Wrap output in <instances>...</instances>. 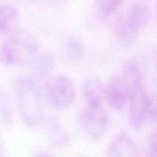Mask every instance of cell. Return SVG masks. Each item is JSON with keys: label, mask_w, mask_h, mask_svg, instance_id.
Masks as SVG:
<instances>
[{"label": "cell", "mask_w": 157, "mask_h": 157, "mask_svg": "<svg viewBox=\"0 0 157 157\" xmlns=\"http://www.w3.org/2000/svg\"><path fill=\"white\" fill-rule=\"evenodd\" d=\"M144 86V74L141 67L134 61H128L121 72L114 75L104 90V96L110 107L123 110L128 105L133 91Z\"/></svg>", "instance_id": "6da1fadb"}, {"label": "cell", "mask_w": 157, "mask_h": 157, "mask_svg": "<svg viewBox=\"0 0 157 157\" xmlns=\"http://www.w3.org/2000/svg\"><path fill=\"white\" fill-rule=\"evenodd\" d=\"M18 112L25 123L30 127L41 126L46 122L45 112L38 84L32 77L23 75L16 81Z\"/></svg>", "instance_id": "7a4b0ae2"}, {"label": "cell", "mask_w": 157, "mask_h": 157, "mask_svg": "<svg viewBox=\"0 0 157 157\" xmlns=\"http://www.w3.org/2000/svg\"><path fill=\"white\" fill-rule=\"evenodd\" d=\"M38 43L25 29H15L2 45L0 61L11 67H19L32 61L37 54Z\"/></svg>", "instance_id": "3957f363"}, {"label": "cell", "mask_w": 157, "mask_h": 157, "mask_svg": "<svg viewBox=\"0 0 157 157\" xmlns=\"http://www.w3.org/2000/svg\"><path fill=\"white\" fill-rule=\"evenodd\" d=\"M150 12L142 3H134L124 16L120 18L114 26L116 37L125 45L132 44L137 38L140 30L149 23Z\"/></svg>", "instance_id": "277c9868"}, {"label": "cell", "mask_w": 157, "mask_h": 157, "mask_svg": "<svg viewBox=\"0 0 157 157\" xmlns=\"http://www.w3.org/2000/svg\"><path fill=\"white\" fill-rule=\"evenodd\" d=\"M128 105L129 120L133 129H142L147 122L156 121V100L144 86L133 91Z\"/></svg>", "instance_id": "5b68a950"}, {"label": "cell", "mask_w": 157, "mask_h": 157, "mask_svg": "<svg viewBox=\"0 0 157 157\" xmlns=\"http://www.w3.org/2000/svg\"><path fill=\"white\" fill-rule=\"evenodd\" d=\"M46 95L49 103L58 109H67L76 99V87L71 78L64 75H55L47 83Z\"/></svg>", "instance_id": "8992f818"}, {"label": "cell", "mask_w": 157, "mask_h": 157, "mask_svg": "<svg viewBox=\"0 0 157 157\" xmlns=\"http://www.w3.org/2000/svg\"><path fill=\"white\" fill-rule=\"evenodd\" d=\"M81 125L84 133L91 139L103 138L109 126V115L103 104L86 106L81 115Z\"/></svg>", "instance_id": "52a82bcc"}, {"label": "cell", "mask_w": 157, "mask_h": 157, "mask_svg": "<svg viewBox=\"0 0 157 157\" xmlns=\"http://www.w3.org/2000/svg\"><path fill=\"white\" fill-rule=\"evenodd\" d=\"M107 157H140V152L133 139L127 132H122L109 145Z\"/></svg>", "instance_id": "ba28073f"}, {"label": "cell", "mask_w": 157, "mask_h": 157, "mask_svg": "<svg viewBox=\"0 0 157 157\" xmlns=\"http://www.w3.org/2000/svg\"><path fill=\"white\" fill-rule=\"evenodd\" d=\"M102 83L97 78H89L84 81L82 86V95L86 106L102 104L104 96Z\"/></svg>", "instance_id": "9c48e42d"}, {"label": "cell", "mask_w": 157, "mask_h": 157, "mask_svg": "<svg viewBox=\"0 0 157 157\" xmlns=\"http://www.w3.org/2000/svg\"><path fill=\"white\" fill-rule=\"evenodd\" d=\"M19 12L15 6L2 4L0 7V33L11 34L17 29Z\"/></svg>", "instance_id": "30bf717a"}, {"label": "cell", "mask_w": 157, "mask_h": 157, "mask_svg": "<svg viewBox=\"0 0 157 157\" xmlns=\"http://www.w3.org/2000/svg\"><path fill=\"white\" fill-rule=\"evenodd\" d=\"M34 67L38 76L46 78L53 71L55 67V58L52 54L48 51L41 52L33 58Z\"/></svg>", "instance_id": "8fae6325"}, {"label": "cell", "mask_w": 157, "mask_h": 157, "mask_svg": "<svg viewBox=\"0 0 157 157\" xmlns=\"http://www.w3.org/2000/svg\"><path fill=\"white\" fill-rule=\"evenodd\" d=\"M49 140L57 147H64L70 143V137L58 121L52 119L48 126Z\"/></svg>", "instance_id": "7c38bea8"}, {"label": "cell", "mask_w": 157, "mask_h": 157, "mask_svg": "<svg viewBox=\"0 0 157 157\" xmlns=\"http://www.w3.org/2000/svg\"><path fill=\"white\" fill-rule=\"evenodd\" d=\"M65 54L67 59L73 62L82 61L85 55V48L82 41L77 37H70L66 41Z\"/></svg>", "instance_id": "4fadbf2b"}, {"label": "cell", "mask_w": 157, "mask_h": 157, "mask_svg": "<svg viewBox=\"0 0 157 157\" xmlns=\"http://www.w3.org/2000/svg\"><path fill=\"white\" fill-rule=\"evenodd\" d=\"M124 2V0H94V9L100 16L108 17L115 13Z\"/></svg>", "instance_id": "5bb4252c"}, {"label": "cell", "mask_w": 157, "mask_h": 157, "mask_svg": "<svg viewBox=\"0 0 157 157\" xmlns=\"http://www.w3.org/2000/svg\"><path fill=\"white\" fill-rule=\"evenodd\" d=\"M12 115V108L7 92L0 89V117L5 121L9 122Z\"/></svg>", "instance_id": "9a60e30c"}, {"label": "cell", "mask_w": 157, "mask_h": 157, "mask_svg": "<svg viewBox=\"0 0 157 157\" xmlns=\"http://www.w3.org/2000/svg\"><path fill=\"white\" fill-rule=\"evenodd\" d=\"M156 134L154 133L150 137L148 146V152H147V157H156Z\"/></svg>", "instance_id": "2e32d148"}, {"label": "cell", "mask_w": 157, "mask_h": 157, "mask_svg": "<svg viewBox=\"0 0 157 157\" xmlns=\"http://www.w3.org/2000/svg\"><path fill=\"white\" fill-rule=\"evenodd\" d=\"M50 2L51 4L54 5V6H61L67 2L68 0H48Z\"/></svg>", "instance_id": "e0dca14e"}, {"label": "cell", "mask_w": 157, "mask_h": 157, "mask_svg": "<svg viewBox=\"0 0 157 157\" xmlns=\"http://www.w3.org/2000/svg\"><path fill=\"white\" fill-rule=\"evenodd\" d=\"M35 157H52V156L50 155V154L47 153V152H38V153H37Z\"/></svg>", "instance_id": "ac0fdd59"}, {"label": "cell", "mask_w": 157, "mask_h": 157, "mask_svg": "<svg viewBox=\"0 0 157 157\" xmlns=\"http://www.w3.org/2000/svg\"><path fill=\"white\" fill-rule=\"evenodd\" d=\"M33 1H38V0H33Z\"/></svg>", "instance_id": "d6986e66"}, {"label": "cell", "mask_w": 157, "mask_h": 157, "mask_svg": "<svg viewBox=\"0 0 157 157\" xmlns=\"http://www.w3.org/2000/svg\"><path fill=\"white\" fill-rule=\"evenodd\" d=\"M1 5H2V4H1V3H0V7H1Z\"/></svg>", "instance_id": "ffe728a7"}]
</instances>
